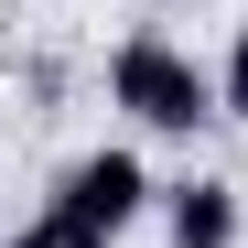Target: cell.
Here are the masks:
<instances>
[{
    "instance_id": "1",
    "label": "cell",
    "mask_w": 248,
    "mask_h": 248,
    "mask_svg": "<svg viewBox=\"0 0 248 248\" xmlns=\"http://www.w3.org/2000/svg\"><path fill=\"white\" fill-rule=\"evenodd\" d=\"M108 108L151 140H205L216 130V65H194L173 32H130V44H108Z\"/></svg>"
},
{
    "instance_id": "3",
    "label": "cell",
    "mask_w": 248,
    "mask_h": 248,
    "mask_svg": "<svg viewBox=\"0 0 248 248\" xmlns=\"http://www.w3.org/2000/svg\"><path fill=\"white\" fill-rule=\"evenodd\" d=\"M237 227H248V205H237L227 173H184V184H162V237H173V248H237Z\"/></svg>"
},
{
    "instance_id": "2",
    "label": "cell",
    "mask_w": 248,
    "mask_h": 248,
    "mask_svg": "<svg viewBox=\"0 0 248 248\" xmlns=\"http://www.w3.org/2000/svg\"><path fill=\"white\" fill-rule=\"evenodd\" d=\"M151 205H162L151 162H140L130 140H97V151H76L65 173H54L44 216H54V227H87V237H130V227L151 216Z\"/></svg>"
},
{
    "instance_id": "5",
    "label": "cell",
    "mask_w": 248,
    "mask_h": 248,
    "mask_svg": "<svg viewBox=\"0 0 248 248\" xmlns=\"http://www.w3.org/2000/svg\"><path fill=\"white\" fill-rule=\"evenodd\" d=\"M54 248H119V237H87V227H54Z\"/></svg>"
},
{
    "instance_id": "4",
    "label": "cell",
    "mask_w": 248,
    "mask_h": 248,
    "mask_svg": "<svg viewBox=\"0 0 248 248\" xmlns=\"http://www.w3.org/2000/svg\"><path fill=\"white\" fill-rule=\"evenodd\" d=\"M216 119H237V130H248V22L227 32V54H216Z\"/></svg>"
}]
</instances>
